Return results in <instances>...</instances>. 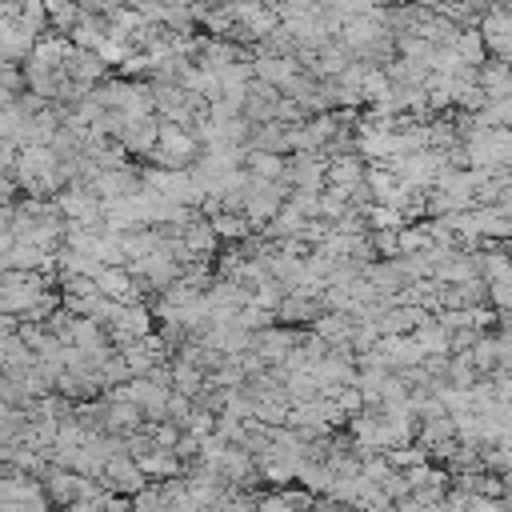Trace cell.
I'll list each match as a JSON object with an SVG mask.
<instances>
[{
	"mask_svg": "<svg viewBox=\"0 0 512 512\" xmlns=\"http://www.w3.org/2000/svg\"><path fill=\"white\" fill-rule=\"evenodd\" d=\"M212 228L220 240H248L252 236V220L244 212H220V216H212Z\"/></svg>",
	"mask_w": 512,
	"mask_h": 512,
	"instance_id": "cell-12",
	"label": "cell"
},
{
	"mask_svg": "<svg viewBox=\"0 0 512 512\" xmlns=\"http://www.w3.org/2000/svg\"><path fill=\"white\" fill-rule=\"evenodd\" d=\"M476 380H480V372H476L472 356H452V364H448V384H452V388H476Z\"/></svg>",
	"mask_w": 512,
	"mask_h": 512,
	"instance_id": "cell-13",
	"label": "cell"
},
{
	"mask_svg": "<svg viewBox=\"0 0 512 512\" xmlns=\"http://www.w3.org/2000/svg\"><path fill=\"white\" fill-rule=\"evenodd\" d=\"M260 512H296V508L288 504L284 492H268V496H260Z\"/></svg>",
	"mask_w": 512,
	"mask_h": 512,
	"instance_id": "cell-15",
	"label": "cell"
},
{
	"mask_svg": "<svg viewBox=\"0 0 512 512\" xmlns=\"http://www.w3.org/2000/svg\"><path fill=\"white\" fill-rule=\"evenodd\" d=\"M364 180H368V168H364L360 152L336 156V160L328 164V188H336V192H348V188H356V184H364Z\"/></svg>",
	"mask_w": 512,
	"mask_h": 512,
	"instance_id": "cell-8",
	"label": "cell"
},
{
	"mask_svg": "<svg viewBox=\"0 0 512 512\" xmlns=\"http://www.w3.org/2000/svg\"><path fill=\"white\" fill-rule=\"evenodd\" d=\"M252 72H256V80H264V84H272V88H284V84H292L304 68H300L296 56H252Z\"/></svg>",
	"mask_w": 512,
	"mask_h": 512,
	"instance_id": "cell-5",
	"label": "cell"
},
{
	"mask_svg": "<svg viewBox=\"0 0 512 512\" xmlns=\"http://www.w3.org/2000/svg\"><path fill=\"white\" fill-rule=\"evenodd\" d=\"M328 152H292L288 156V188L292 192H324L328 188Z\"/></svg>",
	"mask_w": 512,
	"mask_h": 512,
	"instance_id": "cell-1",
	"label": "cell"
},
{
	"mask_svg": "<svg viewBox=\"0 0 512 512\" xmlns=\"http://www.w3.org/2000/svg\"><path fill=\"white\" fill-rule=\"evenodd\" d=\"M148 436L156 440V448L176 452V444L184 440V428H180V424H172V420H160V424H148Z\"/></svg>",
	"mask_w": 512,
	"mask_h": 512,
	"instance_id": "cell-14",
	"label": "cell"
},
{
	"mask_svg": "<svg viewBox=\"0 0 512 512\" xmlns=\"http://www.w3.org/2000/svg\"><path fill=\"white\" fill-rule=\"evenodd\" d=\"M452 48L460 52V60H464L468 68H484V56H488V44H484V36H480V28H464V32H460V40H456Z\"/></svg>",
	"mask_w": 512,
	"mask_h": 512,
	"instance_id": "cell-11",
	"label": "cell"
},
{
	"mask_svg": "<svg viewBox=\"0 0 512 512\" xmlns=\"http://www.w3.org/2000/svg\"><path fill=\"white\" fill-rule=\"evenodd\" d=\"M412 340L424 348V356H452V332H444V328L436 324V316H432L424 328H416Z\"/></svg>",
	"mask_w": 512,
	"mask_h": 512,
	"instance_id": "cell-10",
	"label": "cell"
},
{
	"mask_svg": "<svg viewBox=\"0 0 512 512\" xmlns=\"http://www.w3.org/2000/svg\"><path fill=\"white\" fill-rule=\"evenodd\" d=\"M100 484H104V492L108 496H140V492H148L152 484H148V476H144V468L124 452V456H112L108 460V468H104V476H100Z\"/></svg>",
	"mask_w": 512,
	"mask_h": 512,
	"instance_id": "cell-2",
	"label": "cell"
},
{
	"mask_svg": "<svg viewBox=\"0 0 512 512\" xmlns=\"http://www.w3.org/2000/svg\"><path fill=\"white\" fill-rule=\"evenodd\" d=\"M40 484H44V492H48V500H52L56 508H72V504L80 500V476L68 472V468L48 464V472L40 476Z\"/></svg>",
	"mask_w": 512,
	"mask_h": 512,
	"instance_id": "cell-6",
	"label": "cell"
},
{
	"mask_svg": "<svg viewBox=\"0 0 512 512\" xmlns=\"http://www.w3.org/2000/svg\"><path fill=\"white\" fill-rule=\"evenodd\" d=\"M64 76L76 80V84L96 88L100 76H104V60H100V52H84V48L72 44V52H68V60H64Z\"/></svg>",
	"mask_w": 512,
	"mask_h": 512,
	"instance_id": "cell-7",
	"label": "cell"
},
{
	"mask_svg": "<svg viewBox=\"0 0 512 512\" xmlns=\"http://www.w3.org/2000/svg\"><path fill=\"white\" fill-rule=\"evenodd\" d=\"M276 104H280V88H272L264 80H252L248 96H244V120L248 124H272L276 120Z\"/></svg>",
	"mask_w": 512,
	"mask_h": 512,
	"instance_id": "cell-4",
	"label": "cell"
},
{
	"mask_svg": "<svg viewBox=\"0 0 512 512\" xmlns=\"http://www.w3.org/2000/svg\"><path fill=\"white\" fill-rule=\"evenodd\" d=\"M300 340H304V332H296V328H268V332H256V336H252V352H256L268 368H276V364L288 360V352H292Z\"/></svg>",
	"mask_w": 512,
	"mask_h": 512,
	"instance_id": "cell-3",
	"label": "cell"
},
{
	"mask_svg": "<svg viewBox=\"0 0 512 512\" xmlns=\"http://www.w3.org/2000/svg\"><path fill=\"white\" fill-rule=\"evenodd\" d=\"M244 168H248V176H256V180L288 184V160H284V156H276V152H248Z\"/></svg>",
	"mask_w": 512,
	"mask_h": 512,
	"instance_id": "cell-9",
	"label": "cell"
},
{
	"mask_svg": "<svg viewBox=\"0 0 512 512\" xmlns=\"http://www.w3.org/2000/svg\"><path fill=\"white\" fill-rule=\"evenodd\" d=\"M348 512H372V508H348Z\"/></svg>",
	"mask_w": 512,
	"mask_h": 512,
	"instance_id": "cell-16",
	"label": "cell"
}]
</instances>
